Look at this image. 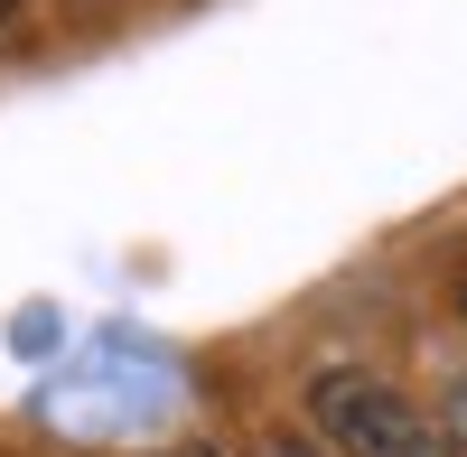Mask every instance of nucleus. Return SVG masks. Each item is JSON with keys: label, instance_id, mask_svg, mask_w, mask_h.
<instances>
[{"label": "nucleus", "instance_id": "f257e3e1", "mask_svg": "<svg viewBox=\"0 0 467 457\" xmlns=\"http://www.w3.org/2000/svg\"><path fill=\"white\" fill-rule=\"evenodd\" d=\"M299 411L327 457H449V430L374 364H318L299 383Z\"/></svg>", "mask_w": 467, "mask_h": 457}, {"label": "nucleus", "instance_id": "f03ea898", "mask_svg": "<svg viewBox=\"0 0 467 457\" xmlns=\"http://www.w3.org/2000/svg\"><path fill=\"white\" fill-rule=\"evenodd\" d=\"M253 457H327V448H318V439H262Z\"/></svg>", "mask_w": 467, "mask_h": 457}, {"label": "nucleus", "instance_id": "7ed1b4c3", "mask_svg": "<svg viewBox=\"0 0 467 457\" xmlns=\"http://www.w3.org/2000/svg\"><path fill=\"white\" fill-rule=\"evenodd\" d=\"M160 457H224V448H160Z\"/></svg>", "mask_w": 467, "mask_h": 457}, {"label": "nucleus", "instance_id": "20e7f679", "mask_svg": "<svg viewBox=\"0 0 467 457\" xmlns=\"http://www.w3.org/2000/svg\"><path fill=\"white\" fill-rule=\"evenodd\" d=\"M19 10H28V0H0V28H10V19H19Z\"/></svg>", "mask_w": 467, "mask_h": 457}, {"label": "nucleus", "instance_id": "39448f33", "mask_svg": "<svg viewBox=\"0 0 467 457\" xmlns=\"http://www.w3.org/2000/svg\"><path fill=\"white\" fill-rule=\"evenodd\" d=\"M458 318H467V280H458Z\"/></svg>", "mask_w": 467, "mask_h": 457}]
</instances>
